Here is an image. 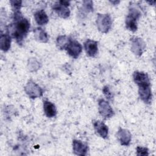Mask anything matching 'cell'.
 Returning <instances> with one entry per match:
<instances>
[{"mask_svg":"<svg viewBox=\"0 0 156 156\" xmlns=\"http://www.w3.org/2000/svg\"><path fill=\"white\" fill-rule=\"evenodd\" d=\"M29 28V21L21 15L20 12H14L13 22L7 27V34L15 38L19 44H21Z\"/></svg>","mask_w":156,"mask_h":156,"instance_id":"obj_1","label":"cell"},{"mask_svg":"<svg viewBox=\"0 0 156 156\" xmlns=\"http://www.w3.org/2000/svg\"><path fill=\"white\" fill-rule=\"evenodd\" d=\"M141 15V13L138 7L132 4L129 7V13L126 19V26L130 31L135 32L137 30V20Z\"/></svg>","mask_w":156,"mask_h":156,"instance_id":"obj_2","label":"cell"},{"mask_svg":"<svg viewBox=\"0 0 156 156\" xmlns=\"http://www.w3.org/2000/svg\"><path fill=\"white\" fill-rule=\"evenodd\" d=\"M98 29L102 33H107L112 27V18L108 14L98 13L96 19Z\"/></svg>","mask_w":156,"mask_h":156,"instance_id":"obj_3","label":"cell"},{"mask_svg":"<svg viewBox=\"0 0 156 156\" xmlns=\"http://www.w3.org/2000/svg\"><path fill=\"white\" fill-rule=\"evenodd\" d=\"M26 94L32 99L40 97L43 94V90L37 83L32 80L29 81L24 87Z\"/></svg>","mask_w":156,"mask_h":156,"instance_id":"obj_4","label":"cell"},{"mask_svg":"<svg viewBox=\"0 0 156 156\" xmlns=\"http://www.w3.org/2000/svg\"><path fill=\"white\" fill-rule=\"evenodd\" d=\"M69 5V2L68 1H60L54 5L53 9L59 16L63 18H66L70 15V10L68 8Z\"/></svg>","mask_w":156,"mask_h":156,"instance_id":"obj_5","label":"cell"},{"mask_svg":"<svg viewBox=\"0 0 156 156\" xmlns=\"http://www.w3.org/2000/svg\"><path fill=\"white\" fill-rule=\"evenodd\" d=\"M65 49L70 56L77 58L82 51V46L78 41L71 39Z\"/></svg>","mask_w":156,"mask_h":156,"instance_id":"obj_6","label":"cell"},{"mask_svg":"<svg viewBox=\"0 0 156 156\" xmlns=\"http://www.w3.org/2000/svg\"><path fill=\"white\" fill-rule=\"evenodd\" d=\"M98 110L100 115L104 118H109L113 116L114 112L109 103L103 99L98 101Z\"/></svg>","mask_w":156,"mask_h":156,"instance_id":"obj_7","label":"cell"},{"mask_svg":"<svg viewBox=\"0 0 156 156\" xmlns=\"http://www.w3.org/2000/svg\"><path fill=\"white\" fill-rule=\"evenodd\" d=\"M145 48L146 44L141 38L136 37L131 38V50L135 55L140 56Z\"/></svg>","mask_w":156,"mask_h":156,"instance_id":"obj_8","label":"cell"},{"mask_svg":"<svg viewBox=\"0 0 156 156\" xmlns=\"http://www.w3.org/2000/svg\"><path fill=\"white\" fill-rule=\"evenodd\" d=\"M133 80L140 87L151 86V82L147 73L140 71H135L133 74Z\"/></svg>","mask_w":156,"mask_h":156,"instance_id":"obj_9","label":"cell"},{"mask_svg":"<svg viewBox=\"0 0 156 156\" xmlns=\"http://www.w3.org/2000/svg\"><path fill=\"white\" fill-rule=\"evenodd\" d=\"M116 135L121 145L127 146L130 144L132 135L130 132L128 130L119 128Z\"/></svg>","mask_w":156,"mask_h":156,"instance_id":"obj_10","label":"cell"},{"mask_svg":"<svg viewBox=\"0 0 156 156\" xmlns=\"http://www.w3.org/2000/svg\"><path fill=\"white\" fill-rule=\"evenodd\" d=\"M93 126L96 133L102 138H107L108 133V128L102 121L96 120L93 121Z\"/></svg>","mask_w":156,"mask_h":156,"instance_id":"obj_11","label":"cell"},{"mask_svg":"<svg viewBox=\"0 0 156 156\" xmlns=\"http://www.w3.org/2000/svg\"><path fill=\"white\" fill-rule=\"evenodd\" d=\"M138 94L140 99L146 104H149L151 102L152 94L151 86L140 87Z\"/></svg>","mask_w":156,"mask_h":156,"instance_id":"obj_12","label":"cell"},{"mask_svg":"<svg viewBox=\"0 0 156 156\" xmlns=\"http://www.w3.org/2000/svg\"><path fill=\"white\" fill-rule=\"evenodd\" d=\"M85 50L87 55L90 57H94L98 51V42L92 40L88 39L84 43Z\"/></svg>","mask_w":156,"mask_h":156,"instance_id":"obj_13","label":"cell"},{"mask_svg":"<svg viewBox=\"0 0 156 156\" xmlns=\"http://www.w3.org/2000/svg\"><path fill=\"white\" fill-rule=\"evenodd\" d=\"M73 149L75 154L83 156L87 155L88 148V146L81 141L74 140L73 141Z\"/></svg>","mask_w":156,"mask_h":156,"instance_id":"obj_14","label":"cell"},{"mask_svg":"<svg viewBox=\"0 0 156 156\" xmlns=\"http://www.w3.org/2000/svg\"><path fill=\"white\" fill-rule=\"evenodd\" d=\"M43 110L46 116L48 118L54 117L57 115V108L55 105L48 100L43 101Z\"/></svg>","mask_w":156,"mask_h":156,"instance_id":"obj_15","label":"cell"},{"mask_svg":"<svg viewBox=\"0 0 156 156\" xmlns=\"http://www.w3.org/2000/svg\"><path fill=\"white\" fill-rule=\"evenodd\" d=\"M34 18L36 23L40 26L46 24L49 21L48 16L43 10H40L36 12L34 14Z\"/></svg>","mask_w":156,"mask_h":156,"instance_id":"obj_16","label":"cell"},{"mask_svg":"<svg viewBox=\"0 0 156 156\" xmlns=\"http://www.w3.org/2000/svg\"><path fill=\"white\" fill-rule=\"evenodd\" d=\"M11 38L12 37L9 34H2L1 32L0 37L1 48L3 51L6 52L10 49Z\"/></svg>","mask_w":156,"mask_h":156,"instance_id":"obj_17","label":"cell"},{"mask_svg":"<svg viewBox=\"0 0 156 156\" xmlns=\"http://www.w3.org/2000/svg\"><path fill=\"white\" fill-rule=\"evenodd\" d=\"M34 36L37 40L46 43L48 41V35L47 33L41 27H37L34 30Z\"/></svg>","mask_w":156,"mask_h":156,"instance_id":"obj_18","label":"cell"},{"mask_svg":"<svg viewBox=\"0 0 156 156\" xmlns=\"http://www.w3.org/2000/svg\"><path fill=\"white\" fill-rule=\"evenodd\" d=\"M71 38L66 35H60L57 38V45L60 49H65Z\"/></svg>","mask_w":156,"mask_h":156,"instance_id":"obj_19","label":"cell"},{"mask_svg":"<svg viewBox=\"0 0 156 156\" xmlns=\"http://www.w3.org/2000/svg\"><path fill=\"white\" fill-rule=\"evenodd\" d=\"M12 9L14 11V12H20V10L21 7V3L22 1H10Z\"/></svg>","mask_w":156,"mask_h":156,"instance_id":"obj_20","label":"cell"},{"mask_svg":"<svg viewBox=\"0 0 156 156\" xmlns=\"http://www.w3.org/2000/svg\"><path fill=\"white\" fill-rule=\"evenodd\" d=\"M136 154L138 155H149L148 149L144 147L138 146L136 147Z\"/></svg>","mask_w":156,"mask_h":156,"instance_id":"obj_21","label":"cell"},{"mask_svg":"<svg viewBox=\"0 0 156 156\" xmlns=\"http://www.w3.org/2000/svg\"><path fill=\"white\" fill-rule=\"evenodd\" d=\"M103 93H104V95L105 96V97L107 98V99H108V100H112V99L113 94H112V92L110 91L109 88L107 86H105V87H104Z\"/></svg>","mask_w":156,"mask_h":156,"instance_id":"obj_22","label":"cell"}]
</instances>
